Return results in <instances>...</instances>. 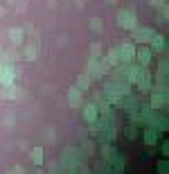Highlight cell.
<instances>
[{"label": "cell", "instance_id": "1", "mask_svg": "<svg viewBox=\"0 0 169 174\" xmlns=\"http://www.w3.org/2000/svg\"><path fill=\"white\" fill-rule=\"evenodd\" d=\"M120 18L124 20V23H122L124 27H133V25H135V20H133V11H131V9H124V11H120Z\"/></svg>", "mask_w": 169, "mask_h": 174}, {"label": "cell", "instance_id": "2", "mask_svg": "<svg viewBox=\"0 0 169 174\" xmlns=\"http://www.w3.org/2000/svg\"><path fill=\"white\" fill-rule=\"evenodd\" d=\"M117 52H120L122 57H124L126 61H129V59H133V54H135V50H133V45H129V43H126V45H122V50H117Z\"/></svg>", "mask_w": 169, "mask_h": 174}, {"label": "cell", "instance_id": "3", "mask_svg": "<svg viewBox=\"0 0 169 174\" xmlns=\"http://www.w3.org/2000/svg\"><path fill=\"white\" fill-rule=\"evenodd\" d=\"M138 59H140L142 66H147L149 59H151V52H149V50H138Z\"/></svg>", "mask_w": 169, "mask_h": 174}, {"label": "cell", "instance_id": "4", "mask_svg": "<svg viewBox=\"0 0 169 174\" xmlns=\"http://www.w3.org/2000/svg\"><path fill=\"white\" fill-rule=\"evenodd\" d=\"M88 84H90V77H88V75H79V79H77V86H79V88H86Z\"/></svg>", "mask_w": 169, "mask_h": 174}, {"label": "cell", "instance_id": "5", "mask_svg": "<svg viewBox=\"0 0 169 174\" xmlns=\"http://www.w3.org/2000/svg\"><path fill=\"white\" fill-rule=\"evenodd\" d=\"M135 39L140 41V39H153V32H149V30H140L135 32Z\"/></svg>", "mask_w": 169, "mask_h": 174}, {"label": "cell", "instance_id": "6", "mask_svg": "<svg viewBox=\"0 0 169 174\" xmlns=\"http://www.w3.org/2000/svg\"><path fill=\"white\" fill-rule=\"evenodd\" d=\"M70 104H72V106H79V93H77V88L70 91Z\"/></svg>", "mask_w": 169, "mask_h": 174}, {"label": "cell", "instance_id": "7", "mask_svg": "<svg viewBox=\"0 0 169 174\" xmlns=\"http://www.w3.org/2000/svg\"><path fill=\"white\" fill-rule=\"evenodd\" d=\"M165 104V97H162V93H158V97L153 95V106H162Z\"/></svg>", "mask_w": 169, "mask_h": 174}, {"label": "cell", "instance_id": "8", "mask_svg": "<svg viewBox=\"0 0 169 174\" xmlns=\"http://www.w3.org/2000/svg\"><path fill=\"white\" fill-rule=\"evenodd\" d=\"M86 118H88V120H95V106H86Z\"/></svg>", "mask_w": 169, "mask_h": 174}, {"label": "cell", "instance_id": "9", "mask_svg": "<svg viewBox=\"0 0 169 174\" xmlns=\"http://www.w3.org/2000/svg\"><path fill=\"white\" fill-rule=\"evenodd\" d=\"M32 158H34V163H41V161H43V152H41V149H36V152L32 154Z\"/></svg>", "mask_w": 169, "mask_h": 174}, {"label": "cell", "instance_id": "10", "mask_svg": "<svg viewBox=\"0 0 169 174\" xmlns=\"http://www.w3.org/2000/svg\"><path fill=\"white\" fill-rule=\"evenodd\" d=\"M92 30H95V32H99V30H102V20H99V18L92 20Z\"/></svg>", "mask_w": 169, "mask_h": 174}, {"label": "cell", "instance_id": "11", "mask_svg": "<svg viewBox=\"0 0 169 174\" xmlns=\"http://www.w3.org/2000/svg\"><path fill=\"white\" fill-rule=\"evenodd\" d=\"M117 57H120V52H117V50H113V52H110V63H117V61H120Z\"/></svg>", "mask_w": 169, "mask_h": 174}, {"label": "cell", "instance_id": "12", "mask_svg": "<svg viewBox=\"0 0 169 174\" xmlns=\"http://www.w3.org/2000/svg\"><path fill=\"white\" fill-rule=\"evenodd\" d=\"M147 143H149V145H151V143H156V133H153V131H149V133H147Z\"/></svg>", "mask_w": 169, "mask_h": 174}, {"label": "cell", "instance_id": "13", "mask_svg": "<svg viewBox=\"0 0 169 174\" xmlns=\"http://www.w3.org/2000/svg\"><path fill=\"white\" fill-rule=\"evenodd\" d=\"M158 170H160L162 174H165V172H167V163H165V161H162V163H160V167H158Z\"/></svg>", "mask_w": 169, "mask_h": 174}]
</instances>
